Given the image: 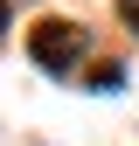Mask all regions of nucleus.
<instances>
[{
  "mask_svg": "<svg viewBox=\"0 0 139 146\" xmlns=\"http://www.w3.org/2000/svg\"><path fill=\"white\" fill-rule=\"evenodd\" d=\"M83 49H91V35H83L77 21H49V28H35V63H42V70H70Z\"/></svg>",
  "mask_w": 139,
  "mask_h": 146,
  "instance_id": "nucleus-1",
  "label": "nucleus"
},
{
  "mask_svg": "<svg viewBox=\"0 0 139 146\" xmlns=\"http://www.w3.org/2000/svg\"><path fill=\"white\" fill-rule=\"evenodd\" d=\"M118 7H125V21H132V28H139V0H118Z\"/></svg>",
  "mask_w": 139,
  "mask_h": 146,
  "instance_id": "nucleus-2",
  "label": "nucleus"
}]
</instances>
